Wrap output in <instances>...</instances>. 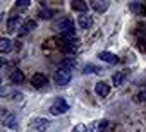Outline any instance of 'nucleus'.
<instances>
[{
  "label": "nucleus",
  "instance_id": "nucleus-1",
  "mask_svg": "<svg viewBox=\"0 0 146 132\" xmlns=\"http://www.w3.org/2000/svg\"><path fill=\"white\" fill-rule=\"evenodd\" d=\"M53 28L60 33V36L70 34V33H74V21H72L70 17H60V19L55 21Z\"/></svg>",
  "mask_w": 146,
  "mask_h": 132
},
{
  "label": "nucleus",
  "instance_id": "nucleus-2",
  "mask_svg": "<svg viewBox=\"0 0 146 132\" xmlns=\"http://www.w3.org/2000/svg\"><path fill=\"white\" fill-rule=\"evenodd\" d=\"M53 79H55V82L58 86H67L70 82V79H72V69H67V67H62L60 65V67L55 71Z\"/></svg>",
  "mask_w": 146,
  "mask_h": 132
},
{
  "label": "nucleus",
  "instance_id": "nucleus-3",
  "mask_svg": "<svg viewBox=\"0 0 146 132\" xmlns=\"http://www.w3.org/2000/svg\"><path fill=\"white\" fill-rule=\"evenodd\" d=\"M2 123H4V127H7V129L17 130V129H19V117H17L14 112H7L5 108H2Z\"/></svg>",
  "mask_w": 146,
  "mask_h": 132
},
{
  "label": "nucleus",
  "instance_id": "nucleus-4",
  "mask_svg": "<svg viewBox=\"0 0 146 132\" xmlns=\"http://www.w3.org/2000/svg\"><path fill=\"white\" fill-rule=\"evenodd\" d=\"M67 110H69V105H67V101H65L64 98H57V100L50 105V113L55 115V117L64 115Z\"/></svg>",
  "mask_w": 146,
  "mask_h": 132
},
{
  "label": "nucleus",
  "instance_id": "nucleus-5",
  "mask_svg": "<svg viewBox=\"0 0 146 132\" xmlns=\"http://www.w3.org/2000/svg\"><path fill=\"white\" fill-rule=\"evenodd\" d=\"M31 86L33 88H36V89H43V88H46V84H48V79H46V76L45 74H41V72H36L33 77H31Z\"/></svg>",
  "mask_w": 146,
  "mask_h": 132
},
{
  "label": "nucleus",
  "instance_id": "nucleus-6",
  "mask_svg": "<svg viewBox=\"0 0 146 132\" xmlns=\"http://www.w3.org/2000/svg\"><path fill=\"white\" fill-rule=\"evenodd\" d=\"M21 26H23V24H21V17H19L17 14H12V16L9 17V21H7V31H9V33L21 31V29H19Z\"/></svg>",
  "mask_w": 146,
  "mask_h": 132
},
{
  "label": "nucleus",
  "instance_id": "nucleus-7",
  "mask_svg": "<svg viewBox=\"0 0 146 132\" xmlns=\"http://www.w3.org/2000/svg\"><path fill=\"white\" fill-rule=\"evenodd\" d=\"M31 127L35 129V130H38V132H45L48 127H50V120L48 118H35L33 122H31Z\"/></svg>",
  "mask_w": 146,
  "mask_h": 132
},
{
  "label": "nucleus",
  "instance_id": "nucleus-8",
  "mask_svg": "<svg viewBox=\"0 0 146 132\" xmlns=\"http://www.w3.org/2000/svg\"><path fill=\"white\" fill-rule=\"evenodd\" d=\"M90 5H91V9H93L96 14H105L110 4L107 2V0H93V2H91Z\"/></svg>",
  "mask_w": 146,
  "mask_h": 132
},
{
  "label": "nucleus",
  "instance_id": "nucleus-9",
  "mask_svg": "<svg viewBox=\"0 0 146 132\" xmlns=\"http://www.w3.org/2000/svg\"><path fill=\"white\" fill-rule=\"evenodd\" d=\"M95 93H96L98 96L105 98V96H108V93H110V86H108L107 82L100 81V82H96V84H95Z\"/></svg>",
  "mask_w": 146,
  "mask_h": 132
},
{
  "label": "nucleus",
  "instance_id": "nucleus-10",
  "mask_svg": "<svg viewBox=\"0 0 146 132\" xmlns=\"http://www.w3.org/2000/svg\"><path fill=\"white\" fill-rule=\"evenodd\" d=\"M70 7H72V11H76V12H79V14H86V12H88V4L83 2V0H72V2H70Z\"/></svg>",
  "mask_w": 146,
  "mask_h": 132
},
{
  "label": "nucleus",
  "instance_id": "nucleus-11",
  "mask_svg": "<svg viewBox=\"0 0 146 132\" xmlns=\"http://www.w3.org/2000/svg\"><path fill=\"white\" fill-rule=\"evenodd\" d=\"M91 24H93V19H91L88 14H79V17H78V26H79L81 29H90Z\"/></svg>",
  "mask_w": 146,
  "mask_h": 132
},
{
  "label": "nucleus",
  "instance_id": "nucleus-12",
  "mask_svg": "<svg viewBox=\"0 0 146 132\" xmlns=\"http://www.w3.org/2000/svg\"><path fill=\"white\" fill-rule=\"evenodd\" d=\"M129 11H131L132 14L144 16V14H146V5H144V4H139V2H131V4H129Z\"/></svg>",
  "mask_w": 146,
  "mask_h": 132
},
{
  "label": "nucleus",
  "instance_id": "nucleus-13",
  "mask_svg": "<svg viewBox=\"0 0 146 132\" xmlns=\"http://www.w3.org/2000/svg\"><path fill=\"white\" fill-rule=\"evenodd\" d=\"M98 58L103 60V62H107V63H117V62H119L117 55L112 53V51H100V53H98Z\"/></svg>",
  "mask_w": 146,
  "mask_h": 132
},
{
  "label": "nucleus",
  "instance_id": "nucleus-14",
  "mask_svg": "<svg viewBox=\"0 0 146 132\" xmlns=\"http://www.w3.org/2000/svg\"><path fill=\"white\" fill-rule=\"evenodd\" d=\"M108 122L107 120H98V122H93L90 127H88V132H105Z\"/></svg>",
  "mask_w": 146,
  "mask_h": 132
},
{
  "label": "nucleus",
  "instance_id": "nucleus-15",
  "mask_svg": "<svg viewBox=\"0 0 146 132\" xmlns=\"http://www.w3.org/2000/svg\"><path fill=\"white\" fill-rule=\"evenodd\" d=\"M35 28H36V22H35L33 19H28V21H24V22H23V26H21V31H19V34H21V36H24V34L31 33V31H33Z\"/></svg>",
  "mask_w": 146,
  "mask_h": 132
},
{
  "label": "nucleus",
  "instance_id": "nucleus-16",
  "mask_svg": "<svg viewBox=\"0 0 146 132\" xmlns=\"http://www.w3.org/2000/svg\"><path fill=\"white\" fill-rule=\"evenodd\" d=\"M11 81L14 82V84H23L24 81H26V77H24V74H23V71H19V69H14L12 72H11Z\"/></svg>",
  "mask_w": 146,
  "mask_h": 132
},
{
  "label": "nucleus",
  "instance_id": "nucleus-17",
  "mask_svg": "<svg viewBox=\"0 0 146 132\" xmlns=\"http://www.w3.org/2000/svg\"><path fill=\"white\" fill-rule=\"evenodd\" d=\"M12 48H14V43L9 38H0V53H9L12 51Z\"/></svg>",
  "mask_w": 146,
  "mask_h": 132
},
{
  "label": "nucleus",
  "instance_id": "nucleus-18",
  "mask_svg": "<svg viewBox=\"0 0 146 132\" xmlns=\"http://www.w3.org/2000/svg\"><path fill=\"white\" fill-rule=\"evenodd\" d=\"M38 16H40L41 19L48 21V19H52V17L55 16V11H53V9H48V7H41L40 12H38Z\"/></svg>",
  "mask_w": 146,
  "mask_h": 132
},
{
  "label": "nucleus",
  "instance_id": "nucleus-19",
  "mask_svg": "<svg viewBox=\"0 0 146 132\" xmlns=\"http://www.w3.org/2000/svg\"><path fill=\"white\" fill-rule=\"evenodd\" d=\"M60 46H62V51L67 55V57H72L76 53V45H70V43H60Z\"/></svg>",
  "mask_w": 146,
  "mask_h": 132
},
{
  "label": "nucleus",
  "instance_id": "nucleus-20",
  "mask_svg": "<svg viewBox=\"0 0 146 132\" xmlns=\"http://www.w3.org/2000/svg\"><path fill=\"white\" fill-rule=\"evenodd\" d=\"M112 81H113V84H115L117 88L124 86V82H125V76H124V72H115V74L112 76Z\"/></svg>",
  "mask_w": 146,
  "mask_h": 132
},
{
  "label": "nucleus",
  "instance_id": "nucleus-21",
  "mask_svg": "<svg viewBox=\"0 0 146 132\" xmlns=\"http://www.w3.org/2000/svg\"><path fill=\"white\" fill-rule=\"evenodd\" d=\"M100 72V67H96V65H86V67L83 69V74H98Z\"/></svg>",
  "mask_w": 146,
  "mask_h": 132
},
{
  "label": "nucleus",
  "instance_id": "nucleus-22",
  "mask_svg": "<svg viewBox=\"0 0 146 132\" xmlns=\"http://www.w3.org/2000/svg\"><path fill=\"white\" fill-rule=\"evenodd\" d=\"M62 67H67V69L76 67V60H72V58H65V60L62 62Z\"/></svg>",
  "mask_w": 146,
  "mask_h": 132
},
{
  "label": "nucleus",
  "instance_id": "nucleus-23",
  "mask_svg": "<svg viewBox=\"0 0 146 132\" xmlns=\"http://www.w3.org/2000/svg\"><path fill=\"white\" fill-rule=\"evenodd\" d=\"M29 5H31V0H19V2H16V7H19V9H26Z\"/></svg>",
  "mask_w": 146,
  "mask_h": 132
},
{
  "label": "nucleus",
  "instance_id": "nucleus-24",
  "mask_svg": "<svg viewBox=\"0 0 146 132\" xmlns=\"http://www.w3.org/2000/svg\"><path fill=\"white\" fill-rule=\"evenodd\" d=\"M72 132H88V127H86V125H83V123H78Z\"/></svg>",
  "mask_w": 146,
  "mask_h": 132
},
{
  "label": "nucleus",
  "instance_id": "nucleus-25",
  "mask_svg": "<svg viewBox=\"0 0 146 132\" xmlns=\"http://www.w3.org/2000/svg\"><path fill=\"white\" fill-rule=\"evenodd\" d=\"M136 100H137V101H146V89L139 91V93L136 94Z\"/></svg>",
  "mask_w": 146,
  "mask_h": 132
}]
</instances>
